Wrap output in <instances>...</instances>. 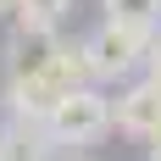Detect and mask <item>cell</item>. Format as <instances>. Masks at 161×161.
<instances>
[{
	"label": "cell",
	"instance_id": "10",
	"mask_svg": "<svg viewBox=\"0 0 161 161\" xmlns=\"http://www.w3.org/2000/svg\"><path fill=\"white\" fill-rule=\"evenodd\" d=\"M11 11H17V0H0V17H11Z\"/></svg>",
	"mask_w": 161,
	"mask_h": 161
},
{
	"label": "cell",
	"instance_id": "1",
	"mask_svg": "<svg viewBox=\"0 0 161 161\" xmlns=\"http://www.w3.org/2000/svg\"><path fill=\"white\" fill-rule=\"evenodd\" d=\"M161 28H133V22H100L83 39V61L95 83H133V72H145V56L156 45Z\"/></svg>",
	"mask_w": 161,
	"mask_h": 161
},
{
	"label": "cell",
	"instance_id": "4",
	"mask_svg": "<svg viewBox=\"0 0 161 161\" xmlns=\"http://www.w3.org/2000/svg\"><path fill=\"white\" fill-rule=\"evenodd\" d=\"M111 122L122 133H133V139H161V83H150V78H133V83H122L111 95Z\"/></svg>",
	"mask_w": 161,
	"mask_h": 161
},
{
	"label": "cell",
	"instance_id": "8",
	"mask_svg": "<svg viewBox=\"0 0 161 161\" xmlns=\"http://www.w3.org/2000/svg\"><path fill=\"white\" fill-rule=\"evenodd\" d=\"M145 78L161 83V33H156V45H150V56H145Z\"/></svg>",
	"mask_w": 161,
	"mask_h": 161
},
{
	"label": "cell",
	"instance_id": "2",
	"mask_svg": "<svg viewBox=\"0 0 161 161\" xmlns=\"http://www.w3.org/2000/svg\"><path fill=\"white\" fill-rule=\"evenodd\" d=\"M111 128V95L100 89V83H83V89H72V95L56 100V111L45 117V133L56 150H72V145H95L100 133Z\"/></svg>",
	"mask_w": 161,
	"mask_h": 161
},
{
	"label": "cell",
	"instance_id": "9",
	"mask_svg": "<svg viewBox=\"0 0 161 161\" xmlns=\"http://www.w3.org/2000/svg\"><path fill=\"white\" fill-rule=\"evenodd\" d=\"M145 156H150V161H161V139H150V150H145Z\"/></svg>",
	"mask_w": 161,
	"mask_h": 161
},
{
	"label": "cell",
	"instance_id": "3",
	"mask_svg": "<svg viewBox=\"0 0 161 161\" xmlns=\"http://www.w3.org/2000/svg\"><path fill=\"white\" fill-rule=\"evenodd\" d=\"M61 45H67V39L56 28H22V22H17V28L0 39V83L50 72V61L61 56Z\"/></svg>",
	"mask_w": 161,
	"mask_h": 161
},
{
	"label": "cell",
	"instance_id": "6",
	"mask_svg": "<svg viewBox=\"0 0 161 161\" xmlns=\"http://www.w3.org/2000/svg\"><path fill=\"white\" fill-rule=\"evenodd\" d=\"M106 22H133V28H161V0H100Z\"/></svg>",
	"mask_w": 161,
	"mask_h": 161
},
{
	"label": "cell",
	"instance_id": "5",
	"mask_svg": "<svg viewBox=\"0 0 161 161\" xmlns=\"http://www.w3.org/2000/svg\"><path fill=\"white\" fill-rule=\"evenodd\" d=\"M56 145H50L45 122H28V117H6L0 122V161H50Z\"/></svg>",
	"mask_w": 161,
	"mask_h": 161
},
{
	"label": "cell",
	"instance_id": "11",
	"mask_svg": "<svg viewBox=\"0 0 161 161\" xmlns=\"http://www.w3.org/2000/svg\"><path fill=\"white\" fill-rule=\"evenodd\" d=\"M78 161H95V156H78Z\"/></svg>",
	"mask_w": 161,
	"mask_h": 161
},
{
	"label": "cell",
	"instance_id": "7",
	"mask_svg": "<svg viewBox=\"0 0 161 161\" xmlns=\"http://www.w3.org/2000/svg\"><path fill=\"white\" fill-rule=\"evenodd\" d=\"M72 11V0H17V22L22 28H61V17Z\"/></svg>",
	"mask_w": 161,
	"mask_h": 161
}]
</instances>
